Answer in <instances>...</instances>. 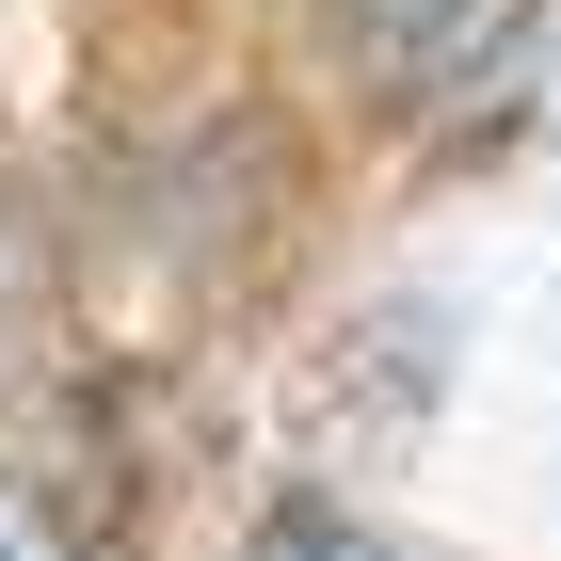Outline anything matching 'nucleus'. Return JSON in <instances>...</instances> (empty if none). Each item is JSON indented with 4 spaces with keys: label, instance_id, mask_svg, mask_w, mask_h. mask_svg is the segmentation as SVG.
<instances>
[{
    "label": "nucleus",
    "instance_id": "1",
    "mask_svg": "<svg viewBox=\"0 0 561 561\" xmlns=\"http://www.w3.org/2000/svg\"><path fill=\"white\" fill-rule=\"evenodd\" d=\"M337 33L369 48V81H401V96H497L529 65V0H337Z\"/></svg>",
    "mask_w": 561,
    "mask_h": 561
},
{
    "label": "nucleus",
    "instance_id": "2",
    "mask_svg": "<svg viewBox=\"0 0 561 561\" xmlns=\"http://www.w3.org/2000/svg\"><path fill=\"white\" fill-rule=\"evenodd\" d=\"M257 561H401V546H369V529H337V514H273Z\"/></svg>",
    "mask_w": 561,
    "mask_h": 561
}]
</instances>
